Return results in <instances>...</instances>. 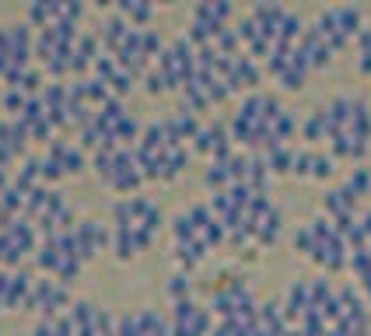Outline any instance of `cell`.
Wrapping results in <instances>:
<instances>
[{
  "label": "cell",
  "instance_id": "7",
  "mask_svg": "<svg viewBox=\"0 0 371 336\" xmlns=\"http://www.w3.org/2000/svg\"><path fill=\"white\" fill-rule=\"evenodd\" d=\"M42 105H46V116L67 109V84H60V81L46 84V91H42Z\"/></svg>",
  "mask_w": 371,
  "mask_h": 336
},
{
  "label": "cell",
  "instance_id": "1",
  "mask_svg": "<svg viewBox=\"0 0 371 336\" xmlns=\"http://www.w3.org/2000/svg\"><path fill=\"white\" fill-rule=\"evenodd\" d=\"M172 336H210L214 333V315L210 308H200L193 298L189 301H175L172 305Z\"/></svg>",
  "mask_w": 371,
  "mask_h": 336
},
{
  "label": "cell",
  "instance_id": "6",
  "mask_svg": "<svg viewBox=\"0 0 371 336\" xmlns=\"http://www.w3.org/2000/svg\"><path fill=\"white\" fill-rule=\"evenodd\" d=\"M165 294L172 298V305H175V301H189V298H193V280H189V273H182V270L172 273L165 284Z\"/></svg>",
  "mask_w": 371,
  "mask_h": 336
},
{
  "label": "cell",
  "instance_id": "9",
  "mask_svg": "<svg viewBox=\"0 0 371 336\" xmlns=\"http://www.w3.org/2000/svg\"><path fill=\"white\" fill-rule=\"evenodd\" d=\"M301 137H305V140H312V144L326 140V116H323V109H315V112L301 123Z\"/></svg>",
  "mask_w": 371,
  "mask_h": 336
},
{
  "label": "cell",
  "instance_id": "3",
  "mask_svg": "<svg viewBox=\"0 0 371 336\" xmlns=\"http://www.w3.org/2000/svg\"><path fill=\"white\" fill-rule=\"evenodd\" d=\"M116 14L126 18L130 25H137V28H144L147 21H151V4H137V0H120V7H116Z\"/></svg>",
  "mask_w": 371,
  "mask_h": 336
},
{
  "label": "cell",
  "instance_id": "15",
  "mask_svg": "<svg viewBox=\"0 0 371 336\" xmlns=\"http://www.w3.org/2000/svg\"><path fill=\"white\" fill-rule=\"evenodd\" d=\"M357 70L365 78H371V28H365L357 36Z\"/></svg>",
  "mask_w": 371,
  "mask_h": 336
},
{
  "label": "cell",
  "instance_id": "11",
  "mask_svg": "<svg viewBox=\"0 0 371 336\" xmlns=\"http://www.w3.org/2000/svg\"><path fill=\"white\" fill-rule=\"evenodd\" d=\"M28 102H32V95H25L21 88H7V91H4V109H7L11 116H21V112L28 109Z\"/></svg>",
  "mask_w": 371,
  "mask_h": 336
},
{
  "label": "cell",
  "instance_id": "14",
  "mask_svg": "<svg viewBox=\"0 0 371 336\" xmlns=\"http://www.w3.org/2000/svg\"><path fill=\"white\" fill-rule=\"evenodd\" d=\"M140 182H144V175H140V172H120V175H113L109 189H116V193H137V189H140Z\"/></svg>",
  "mask_w": 371,
  "mask_h": 336
},
{
  "label": "cell",
  "instance_id": "16",
  "mask_svg": "<svg viewBox=\"0 0 371 336\" xmlns=\"http://www.w3.org/2000/svg\"><path fill=\"white\" fill-rule=\"evenodd\" d=\"M133 84H137V74H130L126 67H120V70L113 74V81H109V91H113V98H123V95H130Z\"/></svg>",
  "mask_w": 371,
  "mask_h": 336
},
{
  "label": "cell",
  "instance_id": "19",
  "mask_svg": "<svg viewBox=\"0 0 371 336\" xmlns=\"http://www.w3.org/2000/svg\"><path fill=\"white\" fill-rule=\"evenodd\" d=\"M308 162H312V151H308V147L294 151V168H291V175H298V179H308Z\"/></svg>",
  "mask_w": 371,
  "mask_h": 336
},
{
  "label": "cell",
  "instance_id": "13",
  "mask_svg": "<svg viewBox=\"0 0 371 336\" xmlns=\"http://www.w3.org/2000/svg\"><path fill=\"white\" fill-rule=\"evenodd\" d=\"M81 259H70V256H63V259H60V266H56V273H53V277H56V280H60V284H67V288H70V284H74V280H78V273H81Z\"/></svg>",
  "mask_w": 371,
  "mask_h": 336
},
{
  "label": "cell",
  "instance_id": "17",
  "mask_svg": "<svg viewBox=\"0 0 371 336\" xmlns=\"http://www.w3.org/2000/svg\"><path fill=\"white\" fill-rule=\"evenodd\" d=\"M81 168H84V151L74 147V144H67V151H63V172L67 175H78Z\"/></svg>",
  "mask_w": 371,
  "mask_h": 336
},
{
  "label": "cell",
  "instance_id": "8",
  "mask_svg": "<svg viewBox=\"0 0 371 336\" xmlns=\"http://www.w3.org/2000/svg\"><path fill=\"white\" fill-rule=\"evenodd\" d=\"M266 162H270V175H291V168H294V147L284 144V147L270 151Z\"/></svg>",
  "mask_w": 371,
  "mask_h": 336
},
{
  "label": "cell",
  "instance_id": "21",
  "mask_svg": "<svg viewBox=\"0 0 371 336\" xmlns=\"http://www.w3.org/2000/svg\"><path fill=\"white\" fill-rule=\"evenodd\" d=\"M39 84H42V74H39V70H32V67H28V70H25V78H21V84H18V88H21L25 95H32V98H36V95H39Z\"/></svg>",
  "mask_w": 371,
  "mask_h": 336
},
{
  "label": "cell",
  "instance_id": "22",
  "mask_svg": "<svg viewBox=\"0 0 371 336\" xmlns=\"http://www.w3.org/2000/svg\"><path fill=\"white\" fill-rule=\"evenodd\" d=\"M81 14H84V4H78V0H74V4H60V18H63V21H74V25H78Z\"/></svg>",
  "mask_w": 371,
  "mask_h": 336
},
{
  "label": "cell",
  "instance_id": "10",
  "mask_svg": "<svg viewBox=\"0 0 371 336\" xmlns=\"http://www.w3.org/2000/svg\"><path fill=\"white\" fill-rule=\"evenodd\" d=\"M343 186H347L357 200H361V196H368V193H371V168H354V172L347 175V182H343Z\"/></svg>",
  "mask_w": 371,
  "mask_h": 336
},
{
  "label": "cell",
  "instance_id": "12",
  "mask_svg": "<svg viewBox=\"0 0 371 336\" xmlns=\"http://www.w3.org/2000/svg\"><path fill=\"white\" fill-rule=\"evenodd\" d=\"M67 172H63V162L60 158H53V154H42L39 158V179H42V186L46 182H56V179H63Z\"/></svg>",
  "mask_w": 371,
  "mask_h": 336
},
{
  "label": "cell",
  "instance_id": "2",
  "mask_svg": "<svg viewBox=\"0 0 371 336\" xmlns=\"http://www.w3.org/2000/svg\"><path fill=\"white\" fill-rule=\"evenodd\" d=\"M281 228H284V214H281V207H273L266 217H259L252 224V246L256 249H273L277 238H281Z\"/></svg>",
  "mask_w": 371,
  "mask_h": 336
},
{
  "label": "cell",
  "instance_id": "4",
  "mask_svg": "<svg viewBox=\"0 0 371 336\" xmlns=\"http://www.w3.org/2000/svg\"><path fill=\"white\" fill-rule=\"evenodd\" d=\"M113 252H116V259L126 263V259H133L137 256V242H133V231L130 228H113Z\"/></svg>",
  "mask_w": 371,
  "mask_h": 336
},
{
  "label": "cell",
  "instance_id": "5",
  "mask_svg": "<svg viewBox=\"0 0 371 336\" xmlns=\"http://www.w3.org/2000/svg\"><path fill=\"white\" fill-rule=\"evenodd\" d=\"M333 172H336V158H333L330 151H312V162H308V179H319V182H326Z\"/></svg>",
  "mask_w": 371,
  "mask_h": 336
},
{
  "label": "cell",
  "instance_id": "18",
  "mask_svg": "<svg viewBox=\"0 0 371 336\" xmlns=\"http://www.w3.org/2000/svg\"><path fill=\"white\" fill-rule=\"evenodd\" d=\"M32 140H42V144L46 140H56V126L49 123V116H42V120L32 123Z\"/></svg>",
  "mask_w": 371,
  "mask_h": 336
},
{
  "label": "cell",
  "instance_id": "23",
  "mask_svg": "<svg viewBox=\"0 0 371 336\" xmlns=\"http://www.w3.org/2000/svg\"><path fill=\"white\" fill-rule=\"evenodd\" d=\"M14 162H18V154H14L7 144H0V168H11Z\"/></svg>",
  "mask_w": 371,
  "mask_h": 336
},
{
  "label": "cell",
  "instance_id": "20",
  "mask_svg": "<svg viewBox=\"0 0 371 336\" xmlns=\"http://www.w3.org/2000/svg\"><path fill=\"white\" fill-rule=\"evenodd\" d=\"M144 88H147V95H162V91H168V84H165V78L151 67L147 74H144Z\"/></svg>",
  "mask_w": 371,
  "mask_h": 336
}]
</instances>
